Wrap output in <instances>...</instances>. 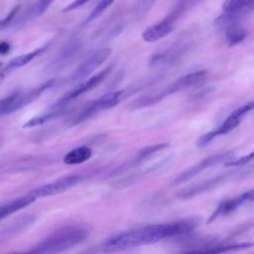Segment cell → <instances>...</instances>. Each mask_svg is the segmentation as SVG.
I'll list each match as a JSON object with an SVG mask.
<instances>
[{
  "label": "cell",
  "mask_w": 254,
  "mask_h": 254,
  "mask_svg": "<svg viewBox=\"0 0 254 254\" xmlns=\"http://www.w3.org/2000/svg\"><path fill=\"white\" fill-rule=\"evenodd\" d=\"M198 217H189L178 221L150 224L116 233L106 238L101 244L105 253H115L143 245L157 243L170 237L186 236L199 224Z\"/></svg>",
  "instance_id": "cell-1"
},
{
  "label": "cell",
  "mask_w": 254,
  "mask_h": 254,
  "mask_svg": "<svg viewBox=\"0 0 254 254\" xmlns=\"http://www.w3.org/2000/svg\"><path fill=\"white\" fill-rule=\"evenodd\" d=\"M88 230L82 226H67L61 228L38 243L30 252L59 253L68 250L81 243L88 236Z\"/></svg>",
  "instance_id": "cell-2"
},
{
  "label": "cell",
  "mask_w": 254,
  "mask_h": 254,
  "mask_svg": "<svg viewBox=\"0 0 254 254\" xmlns=\"http://www.w3.org/2000/svg\"><path fill=\"white\" fill-rule=\"evenodd\" d=\"M206 76H207V70L205 69H198L192 72L186 73L178 77L176 80L168 84L163 89L139 98L137 101L134 102V108L137 109V108H142L152 104H156L157 102L161 101L164 97L170 94L177 93L187 88L200 84L205 79Z\"/></svg>",
  "instance_id": "cell-3"
},
{
  "label": "cell",
  "mask_w": 254,
  "mask_h": 254,
  "mask_svg": "<svg viewBox=\"0 0 254 254\" xmlns=\"http://www.w3.org/2000/svg\"><path fill=\"white\" fill-rule=\"evenodd\" d=\"M250 173H253L251 166H246L245 168H239L233 171H229L223 174H219L215 177L209 178L207 180L201 181L197 184H193L191 186H189L183 190H181L178 192V197L182 198V199H186V198H191L193 196H196L198 194L210 191L211 190L216 189L217 187L227 183V182H231L233 180H237L241 177H244Z\"/></svg>",
  "instance_id": "cell-4"
},
{
  "label": "cell",
  "mask_w": 254,
  "mask_h": 254,
  "mask_svg": "<svg viewBox=\"0 0 254 254\" xmlns=\"http://www.w3.org/2000/svg\"><path fill=\"white\" fill-rule=\"evenodd\" d=\"M56 84V79H50L39 86L25 92H16L0 99V116L13 113L29 105L39 98L46 90Z\"/></svg>",
  "instance_id": "cell-5"
},
{
  "label": "cell",
  "mask_w": 254,
  "mask_h": 254,
  "mask_svg": "<svg viewBox=\"0 0 254 254\" xmlns=\"http://www.w3.org/2000/svg\"><path fill=\"white\" fill-rule=\"evenodd\" d=\"M254 109V101H249L240 107L236 108L234 111L227 116V118L223 121V123L217 127L216 129L209 131L203 135H201L196 141L197 148H204L206 147L213 139L225 135L235 129L243 120V118Z\"/></svg>",
  "instance_id": "cell-6"
},
{
  "label": "cell",
  "mask_w": 254,
  "mask_h": 254,
  "mask_svg": "<svg viewBox=\"0 0 254 254\" xmlns=\"http://www.w3.org/2000/svg\"><path fill=\"white\" fill-rule=\"evenodd\" d=\"M235 155L234 151H226L223 153H218L215 155H211L208 156L204 159H202L201 161H199L198 163L192 165L191 167L188 168L187 170H185L184 172L180 173L172 182V186H178L181 185L183 183L188 182L189 180L192 179L193 177H195L196 175H198L199 173L214 167L215 165H218L220 163H224V162H228L230 160L233 159Z\"/></svg>",
  "instance_id": "cell-7"
},
{
  "label": "cell",
  "mask_w": 254,
  "mask_h": 254,
  "mask_svg": "<svg viewBox=\"0 0 254 254\" xmlns=\"http://www.w3.org/2000/svg\"><path fill=\"white\" fill-rule=\"evenodd\" d=\"M123 90H118V91H111L108 92L102 96H100L99 98L93 100L92 102H90L79 114L78 116L75 118L74 120V124L80 123L86 119H88L89 117L93 116L94 114H96L97 112L106 110V109H110L112 107H114L115 105H117L120 100L123 98L124 95Z\"/></svg>",
  "instance_id": "cell-8"
},
{
  "label": "cell",
  "mask_w": 254,
  "mask_h": 254,
  "mask_svg": "<svg viewBox=\"0 0 254 254\" xmlns=\"http://www.w3.org/2000/svg\"><path fill=\"white\" fill-rule=\"evenodd\" d=\"M112 50L110 48H103L96 51L85 59L74 70L70 76L71 81H80L89 76L94 70H96L111 55Z\"/></svg>",
  "instance_id": "cell-9"
},
{
  "label": "cell",
  "mask_w": 254,
  "mask_h": 254,
  "mask_svg": "<svg viewBox=\"0 0 254 254\" xmlns=\"http://www.w3.org/2000/svg\"><path fill=\"white\" fill-rule=\"evenodd\" d=\"M111 68H112V66H108V67L102 69L101 71L97 72L96 74L92 75L91 77L87 78L86 80L82 81L81 83H79L76 87H74L72 90H70L69 92L64 94L61 99H59V101L54 105V107L64 106V105L67 104L68 102L72 101L73 99L77 98L78 96L94 89L97 85H99L107 77V75L111 71Z\"/></svg>",
  "instance_id": "cell-10"
},
{
  "label": "cell",
  "mask_w": 254,
  "mask_h": 254,
  "mask_svg": "<svg viewBox=\"0 0 254 254\" xmlns=\"http://www.w3.org/2000/svg\"><path fill=\"white\" fill-rule=\"evenodd\" d=\"M80 180V177L78 175H70L65 176L61 179H58L52 183L43 185L37 189H34L29 192V194L33 195L36 198L39 197H46L50 195H56L59 193H62L73 186H75Z\"/></svg>",
  "instance_id": "cell-11"
},
{
  "label": "cell",
  "mask_w": 254,
  "mask_h": 254,
  "mask_svg": "<svg viewBox=\"0 0 254 254\" xmlns=\"http://www.w3.org/2000/svg\"><path fill=\"white\" fill-rule=\"evenodd\" d=\"M190 44L178 43L162 53L155 55L150 64L153 66H169L178 63L189 51Z\"/></svg>",
  "instance_id": "cell-12"
},
{
  "label": "cell",
  "mask_w": 254,
  "mask_h": 254,
  "mask_svg": "<svg viewBox=\"0 0 254 254\" xmlns=\"http://www.w3.org/2000/svg\"><path fill=\"white\" fill-rule=\"evenodd\" d=\"M245 202H247V199H246L244 192L239 195H236L234 197H230V198L221 200L218 203V205L216 206V208L214 209V211L208 217L206 223L209 224L211 222H214L219 217H223V216L231 214L233 211H235L237 208H239Z\"/></svg>",
  "instance_id": "cell-13"
},
{
  "label": "cell",
  "mask_w": 254,
  "mask_h": 254,
  "mask_svg": "<svg viewBox=\"0 0 254 254\" xmlns=\"http://www.w3.org/2000/svg\"><path fill=\"white\" fill-rule=\"evenodd\" d=\"M175 20L170 16H167L161 22L148 27L143 33L142 38L145 42L153 43L159 41L168 36L174 29Z\"/></svg>",
  "instance_id": "cell-14"
},
{
  "label": "cell",
  "mask_w": 254,
  "mask_h": 254,
  "mask_svg": "<svg viewBox=\"0 0 254 254\" xmlns=\"http://www.w3.org/2000/svg\"><path fill=\"white\" fill-rule=\"evenodd\" d=\"M49 45H46L44 47H41V48H38L30 53H27V54H24V55H21V56H18L14 59H12L4 67L2 70H0L2 73H4L5 75L19 67H22L26 64H28L29 63H31L36 57L40 56L41 54H43L47 49H48Z\"/></svg>",
  "instance_id": "cell-15"
},
{
  "label": "cell",
  "mask_w": 254,
  "mask_h": 254,
  "mask_svg": "<svg viewBox=\"0 0 254 254\" xmlns=\"http://www.w3.org/2000/svg\"><path fill=\"white\" fill-rule=\"evenodd\" d=\"M92 156V151L87 146H80L70 150L64 157V163L66 165H78L86 162Z\"/></svg>",
  "instance_id": "cell-16"
},
{
  "label": "cell",
  "mask_w": 254,
  "mask_h": 254,
  "mask_svg": "<svg viewBox=\"0 0 254 254\" xmlns=\"http://www.w3.org/2000/svg\"><path fill=\"white\" fill-rule=\"evenodd\" d=\"M54 107V106H53ZM64 113V109L63 108V106H56L54 107L53 110L47 112L46 114L34 117L32 119H30L29 121H27L24 125L23 128H31V127H36V126H40L43 125L51 120L57 119L59 117H61L63 114Z\"/></svg>",
  "instance_id": "cell-17"
},
{
  "label": "cell",
  "mask_w": 254,
  "mask_h": 254,
  "mask_svg": "<svg viewBox=\"0 0 254 254\" xmlns=\"http://www.w3.org/2000/svg\"><path fill=\"white\" fill-rule=\"evenodd\" d=\"M170 146L169 143H159V144H154V145H150L147 147H144L142 149H140L134 156V158L132 159L130 166L131 165H137L143 161H145L146 159H148L149 157H151L152 155L163 151L164 149L168 148Z\"/></svg>",
  "instance_id": "cell-18"
},
{
  "label": "cell",
  "mask_w": 254,
  "mask_h": 254,
  "mask_svg": "<svg viewBox=\"0 0 254 254\" xmlns=\"http://www.w3.org/2000/svg\"><path fill=\"white\" fill-rule=\"evenodd\" d=\"M226 42L229 47L240 44L246 38V31L240 25V23H236L227 27L224 31Z\"/></svg>",
  "instance_id": "cell-19"
},
{
  "label": "cell",
  "mask_w": 254,
  "mask_h": 254,
  "mask_svg": "<svg viewBox=\"0 0 254 254\" xmlns=\"http://www.w3.org/2000/svg\"><path fill=\"white\" fill-rule=\"evenodd\" d=\"M254 246L252 242H241V243H232V244H219L214 243L209 248L205 250L206 253H221V252H235L244 249H248Z\"/></svg>",
  "instance_id": "cell-20"
},
{
  "label": "cell",
  "mask_w": 254,
  "mask_h": 254,
  "mask_svg": "<svg viewBox=\"0 0 254 254\" xmlns=\"http://www.w3.org/2000/svg\"><path fill=\"white\" fill-rule=\"evenodd\" d=\"M254 7V0H224L222 4L223 11L244 12L247 8Z\"/></svg>",
  "instance_id": "cell-21"
},
{
  "label": "cell",
  "mask_w": 254,
  "mask_h": 254,
  "mask_svg": "<svg viewBox=\"0 0 254 254\" xmlns=\"http://www.w3.org/2000/svg\"><path fill=\"white\" fill-rule=\"evenodd\" d=\"M114 2V0H100L99 3L94 7V9L89 13L87 18L84 21V24L87 25L91 22H93L95 19H97L107 8L111 6V4Z\"/></svg>",
  "instance_id": "cell-22"
},
{
  "label": "cell",
  "mask_w": 254,
  "mask_h": 254,
  "mask_svg": "<svg viewBox=\"0 0 254 254\" xmlns=\"http://www.w3.org/2000/svg\"><path fill=\"white\" fill-rule=\"evenodd\" d=\"M55 0H38L28 12V18H35L43 15Z\"/></svg>",
  "instance_id": "cell-23"
},
{
  "label": "cell",
  "mask_w": 254,
  "mask_h": 254,
  "mask_svg": "<svg viewBox=\"0 0 254 254\" xmlns=\"http://www.w3.org/2000/svg\"><path fill=\"white\" fill-rule=\"evenodd\" d=\"M200 0H180L179 3L176 5L174 10L168 15L171 18H173L175 21L188 9H190L191 6L195 5Z\"/></svg>",
  "instance_id": "cell-24"
},
{
  "label": "cell",
  "mask_w": 254,
  "mask_h": 254,
  "mask_svg": "<svg viewBox=\"0 0 254 254\" xmlns=\"http://www.w3.org/2000/svg\"><path fill=\"white\" fill-rule=\"evenodd\" d=\"M252 160H254V150H252L250 153L241 156L237 159H232L228 162L225 163L226 167H239V166H244L246 164H248L249 162H251Z\"/></svg>",
  "instance_id": "cell-25"
},
{
  "label": "cell",
  "mask_w": 254,
  "mask_h": 254,
  "mask_svg": "<svg viewBox=\"0 0 254 254\" xmlns=\"http://www.w3.org/2000/svg\"><path fill=\"white\" fill-rule=\"evenodd\" d=\"M19 10H20V5H17L16 7H14V8L8 13V15H7L5 18L0 19V31L4 30V29H6V28H8L9 26L12 25V22L15 20V17H16V15L18 14Z\"/></svg>",
  "instance_id": "cell-26"
},
{
  "label": "cell",
  "mask_w": 254,
  "mask_h": 254,
  "mask_svg": "<svg viewBox=\"0 0 254 254\" xmlns=\"http://www.w3.org/2000/svg\"><path fill=\"white\" fill-rule=\"evenodd\" d=\"M88 0H74L72 1L71 3L67 4L64 9H63V13H67V12H70L72 10H75L79 7H81L82 5H84Z\"/></svg>",
  "instance_id": "cell-27"
},
{
  "label": "cell",
  "mask_w": 254,
  "mask_h": 254,
  "mask_svg": "<svg viewBox=\"0 0 254 254\" xmlns=\"http://www.w3.org/2000/svg\"><path fill=\"white\" fill-rule=\"evenodd\" d=\"M154 1H155V0H140V2H139V4H138V8H139V10H140L139 13H142V12L144 13V12L148 11L149 8L152 6V4H153Z\"/></svg>",
  "instance_id": "cell-28"
},
{
  "label": "cell",
  "mask_w": 254,
  "mask_h": 254,
  "mask_svg": "<svg viewBox=\"0 0 254 254\" xmlns=\"http://www.w3.org/2000/svg\"><path fill=\"white\" fill-rule=\"evenodd\" d=\"M10 44L7 42L0 43V55H5L10 51Z\"/></svg>",
  "instance_id": "cell-29"
},
{
  "label": "cell",
  "mask_w": 254,
  "mask_h": 254,
  "mask_svg": "<svg viewBox=\"0 0 254 254\" xmlns=\"http://www.w3.org/2000/svg\"><path fill=\"white\" fill-rule=\"evenodd\" d=\"M244 193H245L247 202H254V189L249 190L245 191Z\"/></svg>",
  "instance_id": "cell-30"
},
{
  "label": "cell",
  "mask_w": 254,
  "mask_h": 254,
  "mask_svg": "<svg viewBox=\"0 0 254 254\" xmlns=\"http://www.w3.org/2000/svg\"><path fill=\"white\" fill-rule=\"evenodd\" d=\"M5 76H6V75H5V74H4V73H2V72H1V71H0V83H1V82H2V81H3V80H4V78H5Z\"/></svg>",
  "instance_id": "cell-31"
},
{
  "label": "cell",
  "mask_w": 254,
  "mask_h": 254,
  "mask_svg": "<svg viewBox=\"0 0 254 254\" xmlns=\"http://www.w3.org/2000/svg\"><path fill=\"white\" fill-rule=\"evenodd\" d=\"M251 167H252V169H253V172H254V164H253V165H251Z\"/></svg>",
  "instance_id": "cell-32"
},
{
  "label": "cell",
  "mask_w": 254,
  "mask_h": 254,
  "mask_svg": "<svg viewBox=\"0 0 254 254\" xmlns=\"http://www.w3.org/2000/svg\"><path fill=\"white\" fill-rule=\"evenodd\" d=\"M1 65H2V63H1V62H0V66H1Z\"/></svg>",
  "instance_id": "cell-33"
}]
</instances>
